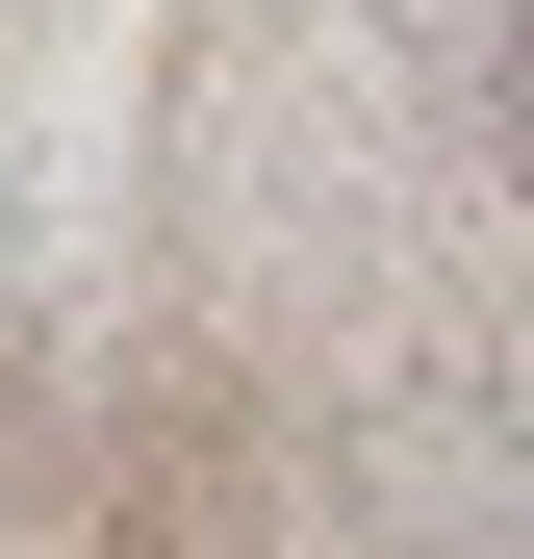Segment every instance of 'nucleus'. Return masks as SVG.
Listing matches in <instances>:
<instances>
[{
	"mask_svg": "<svg viewBox=\"0 0 534 559\" xmlns=\"http://www.w3.org/2000/svg\"><path fill=\"white\" fill-rule=\"evenodd\" d=\"M484 103H509V178H534V0H509V76H484Z\"/></svg>",
	"mask_w": 534,
	"mask_h": 559,
	"instance_id": "f257e3e1",
	"label": "nucleus"
}]
</instances>
